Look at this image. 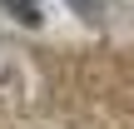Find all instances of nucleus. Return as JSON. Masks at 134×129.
I'll return each mask as SVG.
<instances>
[{
  "mask_svg": "<svg viewBox=\"0 0 134 129\" xmlns=\"http://www.w3.org/2000/svg\"><path fill=\"white\" fill-rule=\"evenodd\" d=\"M5 5H10V10H20V20H35V5H30V0H5Z\"/></svg>",
  "mask_w": 134,
  "mask_h": 129,
  "instance_id": "nucleus-1",
  "label": "nucleus"
}]
</instances>
